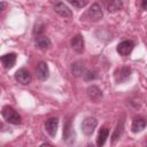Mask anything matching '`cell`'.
Here are the masks:
<instances>
[{
	"label": "cell",
	"mask_w": 147,
	"mask_h": 147,
	"mask_svg": "<svg viewBox=\"0 0 147 147\" xmlns=\"http://www.w3.org/2000/svg\"><path fill=\"white\" fill-rule=\"evenodd\" d=\"M85 16H87L88 20L92 21V22H98V21H100V20L102 18V16H103V13H102V9H101L100 5H99V3H93V5L87 9Z\"/></svg>",
	"instance_id": "cell-2"
},
{
	"label": "cell",
	"mask_w": 147,
	"mask_h": 147,
	"mask_svg": "<svg viewBox=\"0 0 147 147\" xmlns=\"http://www.w3.org/2000/svg\"><path fill=\"white\" fill-rule=\"evenodd\" d=\"M133 47H134V42L132 40H123V41H121L117 45V48L116 49H117V53L119 55L126 56V55H129L132 52Z\"/></svg>",
	"instance_id": "cell-7"
},
{
	"label": "cell",
	"mask_w": 147,
	"mask_h": 147,
	"mask_svg": "<svg viewBox=\"0 0 147 147\" xmlns=\"http://www.w3.org/2000/svg\"><path fill=\"white\" fill-rule=\"evenodd\" d=\"M67 1L76 8H84L88 3V0H67Z\"/></svg>",
	"instance_id": "cell-20"
},
{
	"label": "cell",
	"mask_w": 147,
	"mask_h": 147,
	"mask_svg": "<svg viewBox=\"0 0 147 147\" xmlns=\"http://www.w3.org/2000/svg\"><path fill=\"white\" fill-rule=\"evenodd\" d=\"M6 6H7V5H6V2H3V1H1V8H0V9H1V11H3V10H5V8H6Z\"/></svg>",
	"instance_id": "cell-24"
},
{
	"label": "cell",
	"mask_w": 147,
	"mask_h": 147,
	"mask_svg": "<svg viewBox=\"0 0 147 147\" xmlns=\"http://www.w3.org/2000/svg\"><path fill=\"white\" fill-rule=\"evenodd\" d=\"M96 125H98V119L95 117H86L82 122V131L84 134L91 136L94 132Z\"/></svg>",
	"instance_id": "cell-3"
},
{
	"label": "cell",
	"mask_w": 147,
	"mask_h": 147,
	"mask_svg": "<svg viewBox=\"0 0 147 147\" xmlns=\"http://www.w3.org/2000/svg\"><path fill=\"white\" fill-rule=\"evenodd\" d=\"M15 79H16V82H18L22 85H29L32 80V76L29 72V70L21 68L15 72Z\"/></svg>",
	"instance_id": "cell-6"
},
{
	"label": "cell",
	"mask_w": 147,
	"mask_h": 147,
	"mask_svg": "<svg viewBox=\"0 0 147 147\" xmlns=\"http://www.w3.org/2000/svg\"><path fill=\"white\" fill-rule=\"evenodd\" d=\"M53 8H54V10H55L59 15H61V16L64 17V18H69V17L72 16L71 9H70L64 2H62V1H60V0H55V1L53 2Z\"/></svg>",
	"instance_id": "cell-4"
},
{
	"label": "cell",
	"mask_w": 147,
	"mask_h": 147,
	"mask_svg": "<svg viewBox=\"0 0 147 147\" xmlns=\"http://www.w3.org/2000/svg\"><path fill=\"white\" fill-rule=\"evenodd\" d=\"M85 71H86V70H85L84 63H82V62H79V61L72 63V65H71V72H72V75H74L75 77L84 76Z\"/></svg>",
	"instance_id": "cell-16"
},
{
	"label": "cell",
	"mask_w": 147,
	"mask_h": 147,
	"mask_svg": "<svg viewBox=\"0 0 147 147\" xmlns=\"http://www.w3.org/2000/svg\"><path fill=\"white\" fill-rule=\"evenodd\" d=\"M2 116H3V118H5L8 123H10V124L18 125V124L22 123V117H21V115H20L14 108H11V107H9V106H5V107L2 108Z\"/></svg>",
	"instance_id": "cell-1"
},
{
	"label": "cell",
	"mask_w": 147,
	"mask_h": 147,
	"mask_svg": "<svg viewBox=\"0 0 147 147\" xmlns=\"http://www.w3.org/2000/svg\"><path fill=\"white\" fill-rule=\"evenodd\" d=\"M147 125V122L145 118L142 117H136L133 121H132V125H131V129H132V132L134 133H138L140 131H142Z\"/></svg>",
	"instance_id": "cell-15"
},
{
	"label": "cell",
	"mask_w": 147,
	"mask_h": 147,
	"mask_svg": "<svg viewBox=\"0 0 147 147\" xmlns=\"http://www.w3.org/2000/svg\"><path fill=\"white\" fill-rule=\"evenodd\" d=\"M1 62H2V65L6 69L13 68L15 62H16V54L15 53H7V54L2 55L1 56Z\"/></svg>",
	"instance_id": "cell-14"
},
{
	"label": "cell",
	"mask_w": 147,
	"mask_h": 147,
	"mask_svg": "<svg viewBox=\"0 0 147 147\" xmlns=\"http://www.w3.org/2000/svg\"><path fill=\"white\" fill-rule=\"evenodd\" d=\"M86 93H87L88 98L94 102H98V101H100L102 99V91L95 85L88 86L87 90H86Z\"/></svg>",
	"instance_id": "cell-10"
},
{
	"label": "cell",
	"mask_w": 147,
	"mask_h": 147,
	"mask_svg": "<svg viewBox=\"0 0 147 147\" xmlns=\"http://www.w3.org/2000/svg\"><path fill=\"white\" fill-rule=\"evenodd\" d=\"M141 7L147 10V0H142V1H141Z\"/></svg>",
	"instance_id": "cell-23"
},
{
	"label": "cell",
	"mask_w": 147,
	"mask_h": 147,
	"mask_svg": "<svg viewBox=\"0 0 147 147\" xmlns=\"http://www.w3.org/2000/svg\"><path fill=\"white\" fill-rule=\"evenodd\" d=\"M96 77H98V75H96V71H94V70H86L85 74H84V79H85V82L93 80V79H95Z\"/></svg>",
	"instance_id": "cell-21"
},
{
	"label": "cell",
	"mask_w": 147,
	"mask_h": 147,
	"mask_svg": "<svg viewBox=\"0 0 147 147\" xmlns=\"http://www.w3.org/2000/svg\"><path fill=\"white\" fill-rule=\"evenodd\" d=\"M108 134H109V129L108 127H102L100 131H99V134H98V138H96V145L99 147L103 146L107 138H108Z\"/></svg>",
	"instance_id": "cell-18"
},
{
	"label": "cell",
	"mask_w": 147,
	"mask_h": 147,
	"mask_svg": "<svg viewBox=\"0 0 147 147\" xmlns=\"http://www.w3.org/2000/svg\"><path fill=\"white\" fill-rule=\"evenodd\" d=\"M123 126H124V122H123V121L118 122V124H117V126H116V129H115V131H114V133H113V136H111V142H113V144H115V142L119 139V137L122 136Z\"/></svg>",
	"instance_id": "cell-19"
},
{
	"label": "cell",
	"mask_w": 147,
	"mask_h": 147,
	"mask_svg": "<svg viewBox=\"0 0 147 147\" xmlns=\"http://www.w3.org/2000/svg\"><path fill=\"white\" fill-rule=\"evenodd\" d=\"M57 126H59V119L56 117H51L45 122V129L51 137H55Z\"/></svg>",
	"instance_id": "cell-8"
},
{
	"label": "cell",
	"mask_w": 147,
	"mask_h": 147,
	"mask_svg": "<svg viewBox=\"0 0 147 147\" xmlns=\"http://www.w3.org/2000/svg\"><path fill=\"white\" fill-rule=\"evenodd\" d=\"M75 132L74 130L71 129V122L70 121H67L64 126H63V140L68 144H70L71 141L75 140Z\"/></svg>",
	"instance_id": "cell-11"
},
{
	"label": "cell",
	"mask_w": 147,
	"mask_h": 147,
	"mask_svg": "<svg viewBox=\"0 0 147 147\" xmlns=\"http://www.w3.org/2000/svg\"><path fill=\"white\" fill-rule=\"evenodd\" d=\"M71 47L77 53H82L84 51V38L82 34H76L71 39Z\"/></svg>",
	"instance_id": "cell-13"
},
{
	"label": "cell",
	"mask_w": 147,
	"mask_h": 147,
	"mask_svg": "<svg viewBox=\"0 0 147 147\" xmlns=\"http://www.w3.org/2000/svg\"><path fill=\"white\" fill-rule=\"evenodd\" d=\"M44 30H45V25H44L41 22H39V23H37V24L34 25V29H33V34H34V36L42 34Z\"/></svg>",
	"instance_id": "cell-22"
},
{
	"label": "cell",
	"mask_w": 147,
	"mask_h": 147,
	"mask_svg": "<svg viewBox=\"0 0 147 147\" xmlns=\"http://www.w3.org/2000/svg\"><path fill=\"white\" fill-rule=\"evenodd\" d=\"M130 76H131V69L129 67H121V68L116 69L114 72V78L117 84L126 82L130 78Z\"/></svg>",
	"instance_id": "cell-5"
},
{
	"label": "cell",
	"mask_w": 147,
	"mask_h": 147,
	"mask_svg": "<svg viewBox=\"0 0 147 147\" xmlns=\"http://www.w3.org/2000/svg\"><path fill=\"white\" fill-rule=\"evenodd\" d=\"M123 8L122 0H108L107 1V10L109 13H116Z\"/></svg>",
	"instance_id": "cell-17"
},
{
	"label": "cell",
	"mask_w": 147,
	"mask_h": 147,
	"mask_svg": "<svg viewBox=\"0 0 147 147\" xmlns=\"http://www.w3.org/2000/svg\"><path fill=\"white\" fill-rule=\"evenodd\" d=\"M36 72H37V77L40 80H46L49 77V69L46 62H39L37 68H36Z\"/></svg>",
	"instance_id": "cell-9"
},
{
	"label": "cell",
	"mask_w": 147,
	"mask_h": 147,
	"mask_svg": "<svg viewBox=\"0 0 147 147\" xmlns=\"http://www.w3.org/2000/svg\"><path fill=\"white\" fill-rule=\"evenodd\" d=\"M34 41H36V45L38 48L40 49H47L52 46V42L49 40L48 37L44 36V34H39V36H36L34 37Z\"/></svg>",
	"instance_id": "cell-12"
}]
</instances>
